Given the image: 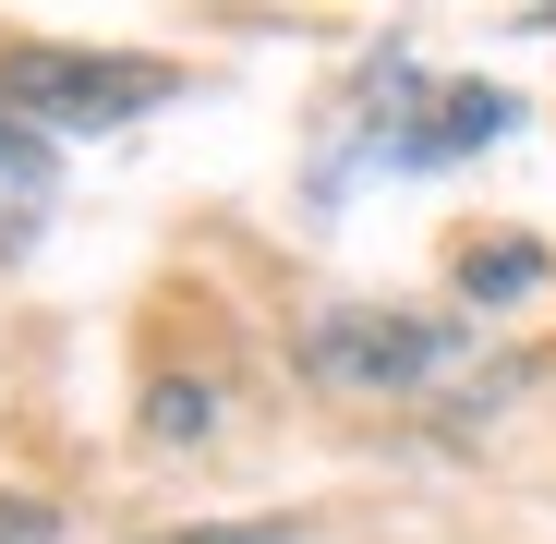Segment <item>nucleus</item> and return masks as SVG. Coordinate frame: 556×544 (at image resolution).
I'll return each instance as SVG.
<instances>
[{
  "label": "nucleus",
  "instance_id": "423d86ee",
  "mask_svg": "<svg viewBox=\"0 0 556 544\" xmlns=\"http://www.w3.org/2000/svg\"><path fill=\"white\" fill-rule=\"evenodd\" d=\"M146 544H291V520H194V532H146Z\"/></svg>",
  "mask_w": 556,
  "mask_h": 544
},
{
  "label": "nucleus",
  "instance_id": "f03ea898",
  "mask_svg": "<svg viewBox=\"0 0 556 544\" xmlns=\"http://www.w3.org/2000/svg\"><path fill=\"white\" fill-rule=\"evenodd\" d=\"M303 363L327 388L351 400H435L459 363H472V339H459L447 315H400V303H351V315H315Z\"/></svg>",
  "mask_w": 556,
  "mask_h": 544
},
{
  "label": "nucleus",
  "instance_id": "39448f33",
  "mask_svg": "<svg viewBox=\"0 0 556 544\" xmlns=\"http://www.w3.org/2000/svg\"><path fill=\"white\" fill-rule=\"evenodd\" d=\"M544 279V242H520V230H496V242H459V291L472 303H520Z\"/></svg>",
  "mask_w": 556,
  "mask_h": 544
},
{
  "label": "nucleus",
  "instance_id": "7ed1b4c3",
  "mask_svg": "<svg viewBox=\"0 0 556 544\" xmlns=\"http://www.w3.org/2000/svg\"><path fill=\"white\" fill-rule=\"evenodd\" d=\"M169 98V61H73V49H13L0 61V110L13 122H134Z\"/></svg>",
  "mask_w": 556,
  "mask_h": 544
},
{
  "label": "nucleus",
  "instance_id": "6e6552de",
  "mask_svg": "<svg viewBox=\"0 0 556 544\" xmlns=\"http://www.w3.org/2000/svg\"><path fill=\"white\" fill-rule=\"evenodd\" d=\"M49 532H61L49 496H0V544H49Z\"/></svg>",
  "mask_w": 556,
  "mask_h": 544
},
{
  "label": "nucleus",
  "instance_id": "20e7f679",
  "mask_svg": "<svg viewBox=\"0 0 556 544\" xmlns=\"http://www.w3.org/2000/svg\"><path fill=\"white\" fill-rule=\"evenodd\" d=\"M49 181H61V157H49V134H37V122H13V110H0V242H25V230L49 218Z\"/></svg>",
  "mask_w": 556,
  "mask_h": 544
},
{
  "label": "nucleus",
  "instance_id": "0eeeda50",
  "mask_svg": "<svg viewBox=\"0 0 556 544\" xmlns=\"http://www.w3.org/2000/svg\"><path fill=\"white\" fill-rule=\"evenodd\" d=\"M146 423H157V435H206V388H157Z\"/></svg>",
  "mask_w": 556,
  "mask_h": 544
},
{
  "label": "nucleus",
  "instance_id": "f257e3e1",
  "mask_svg": "<svg viewBox=\"0 0 556 544\" xmlns=\"http://www.w3.org/2000/svg\"><path fill=\"white\" fill-rule=\"evenodd\" d=\"M520 110L496 98V85H459V73H424V61H376L351 85V157L376 146L388 169H447V157H472V146H496Z\"/></svg>",
  "mask_w": 556,
  "mask_h": 544
}]
</instances>
